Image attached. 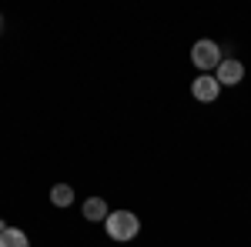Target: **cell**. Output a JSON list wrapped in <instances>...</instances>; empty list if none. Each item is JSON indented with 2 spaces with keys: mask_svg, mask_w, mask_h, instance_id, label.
Masks as SVG:
<instances>
[{
  "mask_svg": "<svg viewBox=\"0 0 251 247\" xmlns=\"http://www.w3.org/2000/svg\"><path fill=\"white\" fill-rule=\"evenodd\" d=\"M104 227H107V237L111 241H131V237H137V230H141V221H137V214H131V210H111L107 221H104Z\"/></svg>",
  "mask_w": 251,
  "mask_h": 247,
  "instance_id": "6da1fadb",
  "label": "cell"
},
{
  "mask_svg": "<svg viewBox=\"0 0 251 247\" xmlns=\"http://www.w3.org/2000/svg\"><path fill=\"white\" fill-rule=\"evenodd\" d=\"M191 60L198 70H218V64H221V47L214 44V40H198L191 47Z\"/></svg>",
  "mask_w": 251,
  "mask_h": 247,
  "instance_id": "7a4b0ae2",
  "label": "cell"
},
{
  "mask_svg": "<svg viewBox=\"0 0 251 247\" xmlns=\"http://www.w3.org/2000/svg\"><path fill=\"white\" fill-rule=\"evenodd\" d=\"M191 94L198 97V100H204V104H211V100H218V94H221V84H218V77H211V74H198V80L191 84Z\"/></svg>",
  "mask_w": 251,
  "mask_h": 247,
  "instance_id": "3957f363",
  "label": "cell"
},
{
  "mask_svg": "<svg viewBox=\"0 0 251 247\" xmlns=\"http://www.w3.org/2000/svg\"><path fill=\"white\" fill-rule=\"evenodd\" d=\"M241 77H245V64L241 60H221L218 64V84H225V87H234V84H241Z\"/></svg>",
  "mask_w": 251,
  "mask_h": 247,
  "instance_id": "277c9868",
  "label": "cell"
},
{
  "mask_svg": "<svg viewBox=\"0 0 251 247\" xmlns=\"http://www.w3.org/2000/svg\"><path fill=\"white\" fill-rule=\"evenodd\" d=\"M107 214H111V210H107V201H104V197H87V201H84V217H87L91 224H94V221H107Z\"/></svg>",
  "mask_w": 251,
  "mask_h": 247,
  "instance_id": "5b68a950",
  "label": "cell"
},
{
  "mask_svg": "<svg viewBox=\"0 0 251 247\" xmlns=\"http://www.w3.org/2000/svg\"><path fill=\"white\" fill-rule=\"evenodd\" d=\"M0 247H30V241H27V234H24L20 227H3Z\"/></svg>",
  "mask_w": 251,
  "mask_h": 247,
  "instance_id": "8992f818",
  "label": "cell"
},
{
  "mask_svg": "<svg viewBox=\"0 0 251 247\" xmlns=\"http://www.w3.org/2000/svg\"><path fill=\"white\" fill-rule=\"evenodd\" d=\"M50 204H54V207H71V204H74V187L54 184V187H50Z\"/></svg>",
  "mask_w": 251,
  "mask_h": 247,
  "instance_id": "52a82bcc",
  "label": "cell"
},
{
  "mask_svg": "<svg viewBox=\"0 0 251 247\" xmlns=\"http://www.w3.org/2000/svg\"><path fill=\"white\" fill-rule=\"evenodd\" d=\"M0 234H3V221H0Z\"/></svg>",
  "mask_w": 251,
  "mask_h": 247,
  "instance_id": "ba28073f",
  "label": "cell"
}]
</instances>
